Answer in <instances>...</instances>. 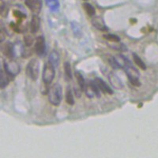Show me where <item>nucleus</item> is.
<instances>
[{
	"mask_svg": "<svg viewBox=\"0 0 158 158\" xmlns=\"http://www.w3.org/2000/svg\"><path fill=\"white\" fill-rule=\"evenodd\" d=\"M48 100L52 105L58 106L61 103L62 96V86L59 83H55L51 85L48 93Z\"/></svg>",
	"mask_w": 158,
	"mask_h": 158,
	"instance_id": "obj_1",
	"label": "nucleus"
},
{
	"mask_svg": "<svg viewBox=\"0 0 158 158\" xmlns=\"http://www.w3.org/2000/svg\"><path fill=\"white\" fill-rule=\"evenodd\" d=\"M123 69H124L125 73H127L130 84L134 85V86H135V87L141 86V82L139 81L140 73H139L138 70L131 64L130 61L125 65Z\"/></svg>",
	"mask_w": 158,
	"mask_h": 158,
	"instance_id": "obj_2",
	"label": "nucleus"
},
{
	"mask_svg": "<svg viewBox=\"0 0 158 158\" xmlns=\"http://www.w3.org/2000/svg\"><path fill=\"white\" fill-rule=\"evenodd\" d=\"M40 73V62L36 58L32 59L26 67V74L33 81H37Z\"/></svg>",
	"mask_w": 158,
	"mask_h": 158,
	"instance_id": "obj_3",
	"label": "nucleus"
},
{
	"mask_svg": "<svg viewBox=\"0 0 158 158\" xmlns=\"http://www.w3.org/2000/svg\"><path fill=\"white\" fill-rule=\"evenodd\" d=\"M55 67L52 66L49 62H47L44 66L42 72V80L45 85H48L52 82L55 75Z\"/></svg>",
	"mask_w": 158,
	"mask_h": 158,
	"instance_id": "obj_4",
	"label": "nucleus"
},
{
	"mask_svg": "<svg viewBox=\"0 0 158 158\" xmlns=\"http://www.w3.org/2000/svg\"><path fill=\"white\" fill-rule=\"evenodd\" d=\"M4 69L10 77H15L20 72V66L17 62L12 59L6 61L4 63Z\"/></svg>",
	"mask_w": 158,
	"mask_h": 158,
	"instance_id": "obj_5",
	"label": "nucleus"
},
{
	"mask_svg": "<svg viewBox=\"0 0 158 158\" xmlns=\"http://www.w3.org/2000/svg\"><path fill=\"white\" fill-rule=\"evenodd\" d=\"M34 49H35V51H36L37 55H39V56H42L45 53V40H44V37H43V36H39L36 39Z\"/></svg>",
	"mask_w": 158,
	"mask_h": 158,
	"instance_id": "obj_6",
	"label": "nucleus"
},
{
	"mask_svg": "<svg viewBox=\"0 0 158 158\" xmlns=\"http://www.w3.org/2000/svg\"><path fill=\"white\" fill-rule=\"evenodd\" d=\"M26 5L34 14H38L42 9V0H26Z\"/></svg>",
	"mask_w": 158,
	"mask_h": 158,
	"instance_id": "obj_7",
	"label": "nucleus"
},
{
	"mask_svg": "<svg viewBox=\"0 0 158 158\" xmlns=\"http://www.w3.org/2000/svg\"><path fill=\"white\" fill-rule=\"evenodd\" d=\"M108 79H109L110 84L112 85L113 88H115L116 89H123V86H124L123 83L122 82V80L119 78L116 73L111 72L109 73Z\"/></svg>",
	"mask_w": 158,
	"mask_h": 158,
	"instance_id": "obj_8",
	"label": "nucleus"
},
{
	"mask_svg": "<svg viewBox=\"0 0 158 158\" xmlns=\"http://www.w3.org/2000/svg\"><path fill=\"white\" fill-rule=\"evenodd\" d=\"M95 82L98 86L100 91H101L104 93H107V94H113L112 89H111L106 82H105L101 78H95Z\"/></svg>",
	"mask_w": 158,
	"mask_h": 158,
	"instance_id": "obj_9",
	"label": "nucleus"
},
{
	"mask_svg": "<svg viewBox=\"0 0 158 158\" xmlns=\"http://www.w3.org/2000/svg\"><path fill=\"white\" fill-rule=\"evenodd\" d=\"M40 27V18L37 14H34L30 21V32L33 34L37 33Z\"/></svg>",
	"mask_w": 158,
	"mask_h": 158,
	"instance_id": "obj_10",
	"label": "nucleus"
},
{
	"mask_svg": "<svg viewBox=\"0 0 158 158\" xmlns=\"http://www.w3.org/2000/svg\"><path fill=\"white\" fill-rule=\"evenodd\" d=\"M92 24L93 26L96 28H97L98 30L100 31H107V26H105V23L104 21V20L101 17H94L92 19Z\"/></svg>",
	"mask_w": 158,
	"mask_h": 158,
	"instance_id": "obj_11",
	"label": "nucleus"
},
{
	"mask_svg": "<svg viewBox=\"0 0 158 158\" xmlns=\"http://www.w3.org/2000/svg\"><path fill=\"white\" fill-rule=\"evenodd\" d=\"M48 62H50L51 65L54 66L55 67H58L59 62H60V55H59V52L55 50H53L51 51L48 56Z\"/></svg>",
	"mask_w": 158,
	"mask_h": 158,
	"instance_id": "obj_12",
	"label": "nucleus"
},
{
	"mask_svg": "<svg viewBox=\"0 0 158 158\" xmlns=\"http://www.w3.org/2000/svg\"><path fill=\"white\" fill-rule=\"evenodd\" d=\"M10 82V75L5 71H0V89H4Z\"/></svg>",
	"mask_w": 158,
	"mask_h": 158,
	"instance_id": "obj_13",
	"label": "nucleus"
},
{
	"mask_svg": "<svg viewBox=\"0 0 158 158\" xmlns=\"http://www.w3.org/2000/svg\"><path fill=\"white\" fill-rule=\"evenodd\" d=\"M3 52L8 58H12V57L14 56V46L12 45L11 43H6L5 46L3 47Z\"/></svg>",
	"mask_w": 158,
	"mask_h": 158,
	"instance_id": "obj_14",
	"label": "nucleus"
},
{
	"mask_svg": "<svg viewBox=\"0 0 158 158\" xmlns=\"http://www.w3.org/2000/svg\"><path fill=\"white\" fill-rule=\"evenodd\" d=\"M75 77H76L77 81H78V83L79 88H80L82 91H84L85 90V86H86V82H85V78H83V76L82 75V73H79L78 71L75 72Z\"/></svg>",
	"mask_w": 158,
	"mask_h": 158,
	"instance_id": "obj_15",
	"label": "nucleus"
},
{
	"mask_svg": "<svg viewBox=\"0 0 158 158\" xmlns=\"http://www.w3.org/2000/svg\"><path fill=\"white\" fill-rule=\"evenodd\" d=\"M47 5L51 11H57L59 8V3L58 0H45Z\"/></svg>",
	"mask_w": 158,
	"mask_h": 158,
	"instance_id": "obj_16",
	"label": "nucleus"
},
{
	"mask_svg": "<svg viewBox=\"0 0 158 158\" xmlns=\"http://www.w3.org/2000/svg\"><path fill=\"white\" fill-rule=\"evenodd\" d=\"M83 8L85 10V11L86 12V14L90 16V17H93L95 14H96V10L93 7L91 4L88 3H83Z\"/></svg>",
	"mask_w": 158,
	"mask_h": 158,
	"instance_id": "obj_17",
	"label": "nucleus"
},
{
	"mask_svg": "<svg viewBox=\"0 0 158 158\" xmlns=\"http://www.w3.org/2000/svg\"><path fill=\"white\" fill-rule=\"evenodd\" d=\"M133 58H134V60L135 64L138 66V67H140L141 70H143V71H146V66L145 64V62L142 61V59L138 56L137 54L133 53Z\"/></svg>",
	"mask_w": 158,
	"mask_h": 158,
	"instance_id": "obj_18",
	"label": "nucleus"
},
{
	"mask_svg": "<svg viewBox=\"0 0 158 158\" xmlns=\"http://www.w3.org/2000/svg\"><path fill=\"white\" fill-rule=\"evenodd\" d=\"M64 72H65L66 78L67 80H71L73 78L72 75V70H71V66L69 62H64Z\"/></svg>",
	"mask_w": 158,
	"mask_h": 158,
	"instance_id": "obj_19",
	"label": "nucleus"
},
{
	"mask_svg": "<svg viewBox=\"0 0 158 158\" xmlns=\"http://www.w3.org/2000/svg\"><path fill=\"white\" fill-rule=\"evenodd\" d=\"M66 102L70 105H73L74 104L73 94L71 89H68L67 92H66Z\"/></svg>",
	"mask_w": 158,
	"mask_h": 158,
	"instance_id": "obj_20",
	"label": "nucleus"
},
{
	"mask_svg": "<svg viewBox=\"0 0 158 158\" xmlns=\"http://www.w3.org/2000/svg\"><path fill=\"white\" fill-rule=\"evenodd\" d=\"M71 28L73 32V34L77 37H81L82 35V29L80 27V25L77 22H71Z\"/></svg>",
	"mask_w": 158,
	"mask_h": 158,
	"instance_id": "obj_21",
	"label": "nucleus"
},
{
	"mask_svg": "<svg viewBox=\"0 0 158 158\" xmlns=\"http://www.w3.org/2000/svg\"><path fill=\"white\" fill-rule=\"evenodd\" d=\"M103 37H104L105 40H108V41H110V42L117 43L120 41V38H119L118 36L115 35V34H111V33L105 34V35L103 36Z\"/></svg>",
	"mask_w": 158,
	"mask_h": 158,
	"instance_id": "obj_22",
	"label": "nucleus"
},
{
	"mask_svg": "<svg viewBox=\"0 0 158 158\" xmlns=\"http://www.w3.org/2000/svg\"><path fill=\"white\" fill-rule=\"evenodd\" d=\"M85 93L86 94V96L89 97V98H93V96H96V94H95V92L93 89V88L90 85V84L89 83V84H86V86L85 88Z\"/></svg>",
	"mask_w": 158,
	"mask_h": 158,
	"instance_id": "obj_23",
	"label": "nucleus"
},
{
	"mask_svg": "<svg viewBox=\"0 0 158 158\" xmlns=\"http://www.w3.org/2000/svg\"><path fill=\"white\" fill-rule=\"evenodd\" d=\"M108 62H109V64H110V66L113 69H119L118 65H117V63H116V61L114 56H111L109 59H108Z\"/></svg>",
	"mask_w": 158,
	"mask_h": 158,
	"instance_id": "obj_24",
	"label": "nucleus"
},
{
	"mask_svg": "<svg viewBox=\"0 0 158 158\" xmlns=\"http://www.w3.org/2000/svg\"><path fill=\"white\" fill-rule=\"evenodd\" d=\"M25 42H26V44L27 46H30L33 42V37H31L30 36H28V37H25Z\"/></svg>",
	"mask_w": 158,
	"mask_h": 158,
	"instance_id": "obj_25",
	"label": "nucleus"
},
{
	"mask_svg": "<svg viewBox=\"0 0 158 158\" xmlns=\"http://www.w3.org/2000/svg\"><path fill=\"white\" fill-rule=\"evenodd\" d=\"M4 35H3V33H2V31L0 30V42H2V41H3L4 40Z\"/></svg>",
	"mask_w": 158,
	"mask_h": 158,
	"instance_id": "obj_26",
	"label": "nucleus"
},
{
	"mask_svg": "<svg viewBox=\"0 0 158 158\" xmlns=\"http://www.w3.org/2000/svg\"><path fill=\"white\" fill-rule=\"evenodd\" d=\"M84 1H87V0H84Z\"/></svg>",
	"mask_w": 158,
	"mask_h": 158,
	"instance_id": "obj_27",
	"label": "nucleus"
}]
</instances>
